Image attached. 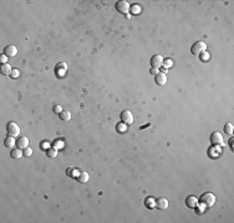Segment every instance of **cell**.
<instances>
[{"label":"cell","instance_id":"cell-1","mask_svg":"<svg viewBox=\"0 0 234 223\" xmlns=\"http://www.w3.org/2000/svg\"><path fill=\"white\" fill-rule=\"evenodd\" d=\"M215 196L212 194V192H204L202 194L201 197L198 198V205H201L202 207H212L215 203Z\"/></svg>","mask_w":234,"mask_h":223},{"label":"cell","instance_id":"cell-2","mask_svg":"<svg viewBox=\"0 0 234 223\" xmlns=\"http://www.w3.org/2000/svg\"><path fill=\"white\" fill-rule=\"evenodd\" d=\"M206 50H207V45H206V42H203V41L194 42L192 45V47H191V52H192V55H194V56L201 55V53L204 52Z\"/></svg>","mask_w":234,"mask_h":223},{"label":"cell","instance_id":"cell-3","mask_svg":"<svg viewBox=\"0 0 234 223\" xmlns=\"http://www.w3.org/2000/svg\"><path fill=\"white\" fill-rule=\"evenodd\" d=\"M6 133L10 136H18L20 134V127L15 121H9L6 124Z\"/></svg>","mask_w":234,"mask_h":223},{"label":"cell","instance_id":"cell-4","mask_svg":"<svg viewBox=\"0 0 234 223\" xmlns=\"http://www.w3.org/2000/svg\"><path fill=\"white\" fill-rule=\"evenodd\" d=\"M120 119H121V123H123V124L131 125L133 123V114L130 110H123V112H121Z\"/></svg>","mask_w":234,"mask_h":223},{"label":"cell","instance_id":"cell-5","mask_svg":"<svg viewBox=\"0 0 234 223\" xmlns=\"http://www.w3.org/2000/svg\"><path fill=\"white\" fill-rule=\"evenodd\" d=\"M115 6H116L117 11L121 13V14H123V15H127L128 10H130V4H128L126 0H120V1L116 3Z\"/></svg>","mask_w":234,"mask_h":223},{"label":"cell","instance_id":"cell-6","mask_svg":"<svg viewBox=\"0 0 234 223\" xmlns=\"http://www.w3.org/2000/svg\"><path fill=\"white\" fill-rule=\"evenodd\" d=\"M149 63H151V66H152V68H157L158 70L160 67L163 66V57L161 55H153L152 58H151V61H149Z\"/></svg>","mask_w":234,"mask_h":223},{"label":"cell","instance_id":"cell-7","mask_svg":"<svg viewBox=\"0 0 234 223\" xmlns=\"http://www.w3.org/2000/svg\"><path fill=\"white\" fill-rule=\"evenodd\" d=\"M209 140L213 145H222L223 144V135L219 132H213L210 134Z\"/></svg>","mask_w":234,"mask_h":223},{"label":"cell","instance_id":"cell-8","mask_svg":"<svg viewBox=\"0 0 234 223\" xmlns=\"http://www.w3.org/2000/svg\"><path fill=\"white\" fill-rule=\"evenodd\" d=\"M155 206L157 207L158 210H167V207H168V199L167 198H164V197H160V198H157L156 201H155Z\"/></svg>","mask_w":234,"mask_h":223},{"label":"cell","instance_id":"cell-9","mask_svg":"<svg viewBox=\"0 0 234 223\" xmlns=\"http://www.w3.org/2000/svg\"><path fill=\"white\" fill-rule=\"evenodd\" d=\"M16 53H18V49L14 45H7L4 49V55H6L7 57H14L16 56Z\"/></svg>","mask_w":234,"mask_h":223},{"label":"cell","instance_id":"cell-10","mask_svg":"<svg viewBox=\"0 0 234 223\" xmlns=\"http://www.w3.org/2000/svg\"><path fill=\"white\" fill-rule=\"evenodd\" d=\"M16 146L18 149H26L29 146V139L26 136H19L16 140Z\"/></svg>","mask_w":234,"mask_h":223},{"label":"cell","instance_id":"cell-11","mask_svg":"<svg viewBox=\"0 0 234 223\" xmlns=\"http://www.w3.org/2000/svg\"><path fill=\"white\" fill-rule=\"evenodd\" d=\"M186 206L189 208H195L198 206V199L194 196H187L186 197Z\"/></svg>","mask_w":234,"mask_h":223},{"label":"cell","instance_id":"cell-12","mask_svg":"<svg viewBox=\"0 0 234 223\" xmlns=\"http://www.w3.org/2000/svg\"><path fill=\"white\" fill-rule=\"evenodd\" d=\"M155 81L157 84H160V86H163V84L167 83V76L166 73L163 72H158L156 76H155Z\"/></svg>","mask_w":234,"mask_h":223},{"label":"cell","instance_id":"cell-13","mask_svg":"<svg viewBox=\"0 0 234 223\" xmlns=\"http://www.w3.org/2000/svg\"><path fill=\"white\" fill-rule=\"evenodd\" d=\"M4 145L7 148V149H14V146L16 145V140L14 139V136H7L6 139L4 140Z\"/></svg>","mask_w":234,"mask_h":223},{"label":"cell","instance_id":"cell-14","mask_svg":"<svg viewBox=\"0 0 234 223\" xmlns=\"http://www.w3.org/2000/svg\"><path fill=\"white\" fill-rule=\"evenodd\" d=\"M22 155H24V151H21V149H11L10 151V156L15 160H19Z\"/></svg>","mask_w":234,"mask_h":223},{"label":"cell","instance_id":"cell-15","mask_svg":"<svg viewBox=\"0 0 234 223\" xmlns=\"http://www.w3.org/2000/svg\"><path fill=\"white\" fill-rule=\"evenodd\" d=\"M11 70H13V68L10 67L9 63H4V65H1V67H0V72H1V74H4V76L10 74Z\"/></svg>","mask_w":234,"mask_h":223},{"label":"cell","instance_id":"cell-16","mask_svg":"<svg viewBox=\"0 0 234 223\" xmlns=\"http://www.w3.org/2000/svg\"><path fill=\"white\" fill-rule=\"evenodd\" d=\"M59 118L61 119L62 121H69L71 119V113L69 110H62L61 113L59 114Z\"/></svg>","mask_w":234,"mask_h":223},{"label":"cell","instance_id":"cell-17","mask_svg":"<svg viewBox=\"0 0 234 223\" xmlns=\"http://www.w3.org/2000/svg\"><path fill=\"white\" fill-rule=\"evenodd\" d=\"M88 179H90V176H88V174H87V172H85V171H81V172H79L77 180H79L81 183H85V182H87V181H88Z\"/></svg>","mask_w":234,"mask_h":223},{"label":"cell","instance_id":"cell-18","mask_svg":"<svg viewBox=\"0 0 234 223\" xmlns=\"http://www.w3.org/2000/svg\"><path fill=\"white\" fill-rule=\"evenodd\" d=\"M66 65L65 63H60V65H57L56 67H55V71H56V73H59L60 76H62L65 72H66Z\"/></svg>","mask_w":234,"mask_h":223},{"label":"cell","instance_id":"cell-19","mask_svg":"<svg viewBox=\"0 0 234 223\" xmlns=\"http://www.w3.org/2000/svg\"><path fill=\"white\" fill-rule=\"evenodd\" d=\"M116 130H117L118 133L123 134V133H126V132H127V125H126V124H123V123H118V124L116 125Z\"/></svg>","mask_w":234,"mask_h":223},{"label":"cell","instance_id":"cell-20","mask_svg":"<svg viewBox=\"0 0 234 223\" xmlns=\"http://www.w3.org/2000/svg\"><path fill=\"white\" fill-rule=\"evenodd\" d=\"M233 130H234V127H233L232 123H227V124L224 125V132H225V134L232 135L233 134Z\"/></svg>","mask_w":234,"mask_h":223},{"label":"cell","instance_id":"cell-21","mask_svg":"<svg viewBox=\"0 0 234 223\" xmlns=\"http://www.w3.org/2000/svg\"><path fill=\"white\" fill-rule=\"evenodd\" d=\"M46 155H48L49 157H51V159H54V157H56V156H57V150H56V149H54V148L48 149V150H46Z\"/></svg>","mask_w":234,"mask_h":223},{"label":"cell","instance_id":"cell-22","mask_svg":"<svg viewBox=\"0 0 234 223\" xmlns=\"http://www.w3.org/2000/svg\"><path fill=\"white\" fill-rule=\"evenodd\" d=\"M163 66H164V68H166V70H167L168 67H172V66H173V61H172L171 58L163 60Z\"/></svg>","mask_w":234,"mask_h":223},{"label":"cell","instance_id":"cell-23","mask_svg":"<svg viewBox=\"0 0 234 223\" xmlns=\"http://www.w3.org/2000/svg\"><path fill=\"white\" fill-rule=\"evenodd\" d=\"M19 74H20V71L18 70V68H13L11 73H10V77H11V78H18Z\"/></svg>","mask_w":234,"mask_h":223},{"label":"cell","instance_id":"cell-24","mask_svg":"<svg viewBox=\"0 0 234 223\" xmlns=\"http://www.w3.org/2000/svg\"><path fill=\"white\" fill-rule=\"evenodd\" d=\"M24 155H25V156H31V155H33V150L27 146L26 149H24Z\"/></svg>","mask_w":234,"mask_h":223},{"label":"cell","instance_id":"cell-25","mask_svg":"<svg viewBox=\"0 0 234 223\" xmlns=\"http://www.w3.org/2000/svg\"><path fill=\"white\" fill-rule=\"evenodd\" d=\"M52 110H54V113H56V114H57V113L60 114V113L62 112L61 107H60V105H57V104H56V105H54V108H52Z\"/></svg>","mask_w":234,"mask_h":223},{"label":"cell","instance_id":"cell-26","mask_svg":"<svg viewBox=\"0 0 234 223\" xmlns=\"http://www.w3.org/2000/svg\"><path fill=\"white\" fill-rule=\"evenodd\" d=\"M132 11H133V14H140L141 7L137 6V5H134V6H132Z\"/></svg>","mask_w":234,"mask_h":223},{"label":"cell","instance_id":"cell-27","mask_svg":"<svg viewBox=\"0 0 234 223\" xmlns=\"http://www.w3.org/2000/svg\"><path fill=\"white\" fill-rule=\"evenodd\" d=\"M6 61H7V56L6 55H1V56H0V62H1V65H4Z\"/></svg>","mask_w":234,"mask_h":223},{"label":"cell","instance_id":"cell-28","mask_svg":"<svg viewBox=\"0 0 234 223\" xmlns=\"http://www.w3.org/2000/svg\"><path fill=\"white\" fill-rule=\"evenodd\" d=\"M149 72H151V74H153V76H156V74H157V72H158V70H157V68H152V70H151Z\"/></svg>","mask_w":234,"mask_h":223},{"label":"cell","instance_id":"cell-29","mask_svg":"<svg viewBox=\"0 0 234 223\" xmlns=\"http://www.w3.org/2000/svg\"><path fill=\"white\" fill-rule=\"evenodd\" d=\"M233 141H234V139H233V138H232V139L229 140V144H230V146H232V149H233Z\"/></svg>","mask_w":234,"mask_h":223},{"label":"cell","instance_id":"cell-30","mask_svg":"<svg viewBox=\"0 0 234 223\" xmlns=\"http://www.w3.org/2000/svg\"><path fill=\"white\" fill-rule=\"evenodd\" d=\"M208 57H209V56H208V53H207V55H204V56H203V57H202V58H203V60H207V58H208Z\"/></svg>","mask_w":234,"mask_h":223}]
</instances>
